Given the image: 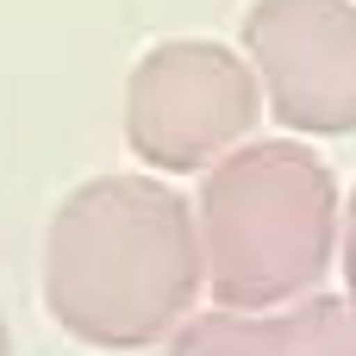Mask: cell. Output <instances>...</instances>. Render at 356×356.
I'll return each instance as SVG.
<instances>
[{"instance_id": "1", "label": "cell", "mask_w": 356, "mask_h": 356, "mask_svg": "<svg viewBox=\"0 0 356 356\" xmlns=\"http://www.w3.org/2000/svg\"><path fill=\"white\" fill-rule=\"evenodd\" d=\"M207 288L194 200L156 175L81 181L44 232V307L94 350H144L194 319Z\"/></svg>"}, {"instance_id": "2", "label": "cell", "mask_w": 356, "mask_h": 356, "mask_svg": "<svg viewBox=\"0 0 356 356\" xmlns=\"http://www.w3.org/2000/svg\"><path fill=\"white\" fill-rule=\"evenodd\" d=\"M194 225L213 300L225 313H275L319 294L344 244V200L319 150L263 138L207 169Z\"/></svg>"}, {"instance_id": "3", "label": "cell", "mask_w": 356, "mask_h": 356, "mask_svg": "<svg viewBox=\"0 0 356 356\" xmlns=\"http://www.w3.org/2000/svg\"><path fill=\"white\" fill-rule=\"evenodd\" d=\"M257 113V69L213 38H169L125 75V144L163 175H207L250 138Z\"/></svg>"}, {"instance_id": "4", "label": "cell", "mask_w": 356, "mask_h": 356, "mask_svg": "<svg viewBox=\"0 0 356 356\" xmlns=\"http://www.w3.org/2000/svg\"><path fill=\"white\" fill-rule=\"evenodd\" d=\"M244 63L263 81V106L288 131H356V0H250Z\"/></svg>"}, {"instance_id": "5", "label": "cell", "mask_w": 356, "mask_h": 356, "mask_svg": "<svg viewBox=\"0 0 356 356\" xmlns=\"http://www.w3.org/2000/svg\"><path fill=\"white\" fill-rule=\"evenodd\" d=\"M169 356H356V313L350 300L313 294L275 313H194L175 338Z\"/></svg>"}, {"instance_id": "6", "label": "cell", "mask_w": 356, "mask_h": 356, "mask_svg": "<svg viewBox=\"0 0 356 356\" xmlns=\"http://www.w3.org/2000/svg\"><path fill=\"white\" fill-rule=\"evenodd\" d=\"M338 257H344V300L356 313V194L344 200V244H338Z\"/></svg>"}, {"instance_id": "7", "label": "cell", "mask_w": 356, "mask_h": 356, "mask_svg": "<svg viewBox=\"0 0 356 356\" xmlns=\"http://www.w3.org/2000/svg\"><path fill=\"white\" fill-rule=\"evenodd\" d=\"M0 356H13V332H6V319H0Z\"/></svg>"}]
</instances>
